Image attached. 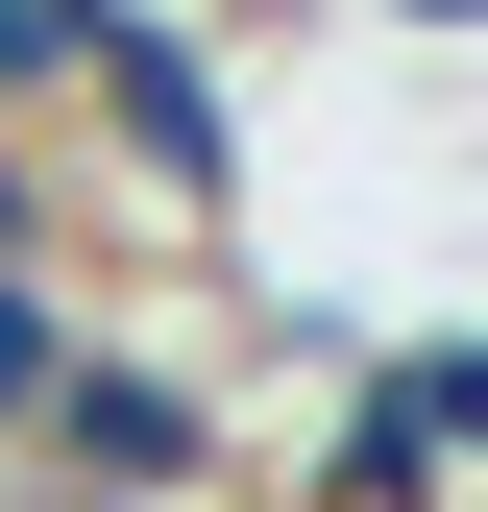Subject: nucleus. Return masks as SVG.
<instances>
[{"label": "nucleus", "instance_id": "f257e3e1", "mask_svg": "<svg viewBox=\"0 0 488 512\" xmlns=\"http://www.w3.org/2000/svg\"><path fill=\"white\" fill-rule=\"evenodd\" d=\"M49 122H98V171H122L147 244H220L244 220V98H220V49L171 25V0H74V98Z\"/></svg>", "mask_w": 488, "mask_h": 512}, {"label": "nucleus", "instance_id": "7ed1b4c3", "mask_svg": "<svg viewBox=\"0 0 488 512\" xmlns=\"http://www.w3.org/2000/svg\"><path fill=\"white\" fill-rule=\"evenodd\" d=\"M293 512H464V488H440V439H415V391H391V366H342V439H318V488H293Z\"/></svg>", "mask_w": 488, "mask_h": 512}, {"label": "nucleus", "instance_id": "39448f33", "mask_svg": "<svg viewBox=\"0 0 488 512\" xmlns=\"http://www.w3.org/2000/svg\"><path fill=\"white\" fill-rule=\"evenodd\" d=\"M415 439H440V488H488V317H440V342H391Z\"/></svg>", "mask_w": 488, "mask_h": 512}, {"label": "nucleus", "instance_id": "423d86ee", "mask_svg": "<svg viewBox=\"0 0 488 512\" xmlns=\"http://www.w3.org/2000/svg\"><path fill=\"white\" fill-rule=\"evenodd\" d=\"M49 98H74V0H0V147H49Z\"/></svg>", "mask_w": 488, "mask_h": 512}, {"label": "nucleus", "instance_id": "0eeeda50", "mask_svg": "<svg viewBox=\"0 0 488 512\" xmlns=\"http://www.w3.org/2000/svg\"><path fill=\"white\" fill-rule=\"evenodd\" d=\"M391 25H488V0H391Z\"/></svg>", "mask_w": 488, "mask_h": 512}, {"label": "nucleus", "instance_id": "6e6552de", "mask_svg": "<svg viewBox=\"0 0 488 512\" xmlns=\"http://www.w3.org/2000/svg\"><path fill=\"white\" fill-rule=\"evenodd\" d=\"M464 512H488V488H464Z\"/></svg>", "mask_w": 488, "mask_h": 512}, {"label": "nucleus", "instance_id": "f03ea898", "mask_svg": "<svg viewBox=\"0 0 488 512\" xmlns=\"http://www.w3.org/2000/svg\"><path fill=\"white\" fill-rule=\"evenodd\" d=\"M25 464H49V512H196V488H220V391H196L171 342H122V317H98Z\"/></svg>", "mask_w": 488, "mask_h": 512}, {"label": "nucleus", "instance_id": "20e7f679", "mask_svg": "<svg viewBox=\"0 0 488 512\" xmlns=\"http://www.w3.org/2000/svg\"><path fill=\"white\" fill-rule=\"evenodd\" d=\"M74 342H98V293H74V269H0V439H49Z\"/></svg>", "mask_w": 488, "mask_h": 512}]
</instances>
